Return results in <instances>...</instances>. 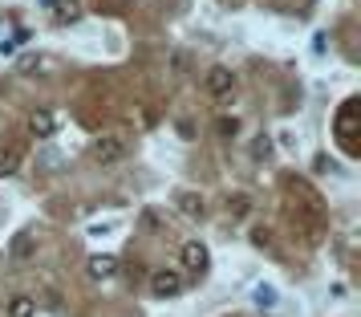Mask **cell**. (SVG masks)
Returning a JSON list of instances; mask_svg holds the SVG:
<instances>
[{"label":"cell","mask_w":361,"mask_h":317,"mask_svg":"<svg viewBox=\"0 0 361 317\" xmlns=\"http://www.w3.org/2000/svg\"><path fill=\"white\" fill-rule=\"evenodd\" d=\"M333 138L341 143V150L353 159L357 155V143H361V110H357V98H345L337 118H333Z\"/></svg>","instance_id":"obj_1"},{"label":"cell","mask_w":361,"mask_h":317,"mask_svg":"<svg viewBox=\"0 0 361 317\" xmlns=\"http://www.w3.org/2000/svg\"><path fill=\"white\" fill-rule=\"evenodd\" d=\"M179 265L187 268V273H207V268H212L207 244H203V240H187V244L179 249Z\"/></svg>","instance_id":"obj_2"},{"label":"cell","mask_w":361,"mask_h":317,"mask_svg":"<svg viewBox=\"0 0 361 317\" xmlns=\"http://www.w3.org/2000/svg\"><path fill=\"white\" fill-rule=\"evenodd\" d=\"M231 90H235V73H231L228 66L207 69V94H212V98H228Z\"/></svg>","instance_id":"obj_3"},{"label":"cell","mask_w":361,"mask_h":317,"mask_svg":"<svg viewBox=\"0 0 361 317\" xmlns=\"http://www.w3.org/2000/svg\"><path fill=\"white\" fill-rule=\"evenodd\" d=\"M179 289H183V277H179V273H171V268L150 273V293H154V297H175Z\"/></svg>","instance_id":"obj_4"},{"label":"cell","mask_w":361,"mask_h":317,"mask_svg":"<svg viewBox=\"0 0 361 317\" xmlns=\"http://www.w3.org/2000/svg\"><path fill=\"white\" fill-rule=\"evenodd\" d=\"M122 155H126L122 138H98V143L90 147V159H94V163H118Z\"/></svg>","instance_id":"obj_5"},{"label":"cell","mask_w":361,"mask_h":317,"mask_svg":"<svg viewBox=\"0 0 361 317\" xmlns=\"http://www.w3.org/2000/svg\"><path fill=\"white\" fill-rule=\"evenodd\" d=\"M45 8L53 13L57 25H73V20L82 17V4L78 0H45Z\"/></svg>","instance_id":"obj_6"},{"label":"cell","mask_w":361,"mask_h":317,"mask_svg":"<svg viewBox=\"0 0 361 317\" xmlns=\"http://www.w3.org/2000/svg\"><path fill=\"white\" fill-rule=\"evenodd\" d=\"M53 131H57V118H53L49 110H33V114H29V134H33V138H53Z\"/></svg>","instance_id":"obj_7"},{"label":"cell","mask_w":361,"mask_h":317,"mask_svg":"<svg viewBox=\"0 0 361 317\" xmlns=\"http://www.w3.org/2000/svg\"><path fill=\"white\" fill-rule=\"evenodd\" d=\"M20 163H25V150H20L17 143H4V147H0V175H17Z\"/></svg>","instance_id":"obj_8"},{"label":"cell","mask_w":361,"mask_h":317,"mask_svg":"<svg viewBox=\"0 0 361 317\" xmlns=\"http://www.w3.org/2000/svg\"><path fill=\"white\" fill-rule=\"evenodd\" d=\"M57 61H53L49 53H29V57H20V73H53Z\"/></svg>","instance_id":"obj_9"},{"label":"cell","mask_w":361,"mask_h":317,"mask_svg":"<svg viewBox=\"0 0 361 317\" xmlns=\"http://www.w3.org/2000/svg\"><path fill=\"white\" fill-rule=\"evenodd\" d=\"M118 268V256H110V252H102V256H90V277L94 281H106V277H114Z\"/></svg>","instance_id":"obj_10"},{"label":"cell","mask_w":361,"mask_h":317,"mask_svg":"<svg viewBox=\"0 0 361 317\" xmlns=\"http://www.w3.org/2000/svg\"><path fill=\"white\" fill-rule=\"evenodd\" d=\"M175 203L183 208V216H203V196H195V191H179Z\"/></svg>","instance_id":"obj_11"},{"label":"cell","mask_w":361,"mask_h":317,"mask_svg":"<svg viewBox=\"0 0 361 317\" xmlns=\"http://www.w3.org/2000/svg\"><path fill=\"white\" fill-rule=\"evenodd\" d=\"M4 313H8V317H33V313H37V301L20 293V297L8 301V309H4Z\"/></svg>","instance_id":"obj_12"},{"label":"cell","mask_w":361,"mask_h":317,"mask_svg":"<svg viewBox=\"0 0 361 317\" xmlns=\"http://www.w3.org/2000/svg\"><path fill=\"white\" fill-rule=\"evenodd\" d=\"M33 252H37V240L29 232H20L17 240H13V256H17V261H29Z\"/></svg>","instance_id":"obj_13"},{"label":"cell","mask_w":361,"mask_h":317,"mask_svg":"<svg viewBox=\"0 0 361 317\" xmlns=\"http://www.w3.org/2000/svg\"><path fill=\"white\" fill-rule=\"evenodd\" d=\"M247 212H252V196H244V191H240V196H231V200H228V216L231 220H244Z\"/></svg>","instance_id":"obj_14"},{"label":"cell","mask_w":361,"mask_h":317,"mask_svg":"<svg viewBox=\"0 0 361 317\" xmlns=\"http://www.w3.org/2000/svg\"><path fill=\"white\" fill-rule=\"evenodd\" d=\"M252 301H256V309H276V289L272 285H256Z\"/></svg>","instance_id":"obj_15"},{"label":"cell","mask_w":361,"mask_h":317,"mask_svg":"<svg viewBox=\"0 0 361 317\" xmlns=\"http://www.w3.org/2000/svg\"><path fill=\"white\" fill-rule=\"evenodd\" d=\"M90 4H94V13H102V17H118V13H126L130 0H90Z\"/></svg>","instance_id":"obj_16"},{"label":"cell","mask_w":361,"mask_h":317,"mask_svg":"<svg viewBox=\"0 0 361 317\" xmlns=\"http://www.w3.org/2000/svg\"><path fill=\"white\" fill-rule=\"evenodd\" d=\"M268 155H272V138H268V134H260V138L252 143V159H268Z\"/></svg>","instance_id":"obj_17"},{"label":"cell","mask_w":361,"mask_h":317,"mask_svg":"<svg viewBox=\"0 0 361 317\" xmlns=\"http://www.w3.org/2000/svg\"><path fill=\"white\" fill-rule=\"evenodd\" d=\"M219 134H224V138L240 134V118H219Z\"/></svg>","instance_id":"obj_18"},{"label":"cell","mask_w":361,"mask_h":317,"mask_svg":"<svg viewBox=\"0 0 361 317\" xmlns=\"http://www.w3.org/2000/svg\"><path fill=\"white\" fill-rule=\"evenodd\" d=\"M20 41H25V33H13L8 41H0V57H4V53H17V45H20Z\"/></svg>","instance_id":"obj_19"},{"label":"cell","mask_w":361,"mask_h":317,"mask_svg":"<svg viewBox=\"0 0 361 317\" xmlns=\"http://www.w3.org/2000/svg\"><path fill=\"white\" fill-rule=\"evenodd\" d=\"M171 66H175V73H187V66H191V57H187V53H175V61H171Z\"/></svg>","instance_id":"obj_20"},{"label":"cell","mask_w":361,"mask_h":317,"mask_svg":"<svg viewBox=\"0 0 361 317\" xmlns=\"http://www.w3.org/2000/svg\"><path fill=\"white\" fill-rule=\"evenodd\" d=\"M268 240H272V232H268V228H256V232H252V244H260V249L268 244Z\"/></svg>","instance_id":"obj_21"},{"label":"cell","mask_w":361,"mask_h":317,"mask_svg":"<svg viewBox=\"0 0 361 317\" xmlns=\"http://www.w3.org/2000/svg\"><path fill=\"white\" fill-rule=\"evenodd\" d=\"M219 4H235V0H219Z\"/></svg>","instance_id":"obj_22"}]
</instances>
